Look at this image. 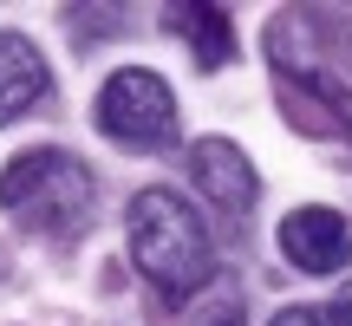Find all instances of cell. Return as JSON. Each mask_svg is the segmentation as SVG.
<instances>
[{
  "instance_id": "ba28073f",
  "label": "cell",
  "mask_w": 352,
  "mask_h": 326,
  "mask_svg": "<svg viewBox=\"0 0 352 326\" xmlns=\"http://www.w3.org/2000/svg\"><path fill=\"white\" fill-rule=\"evenodd\" d=\"M267 326H352V314L340 301H333V307H280Z\"/></svg>"
},
{
  "instance_id": "6da1fadb",
  "label": "cell",
  "mask_w": 352,
  "mask_h": 326,
  "mask_svg": "<svg viewBox=\"0 0 352 326\" xmlns=\"http://www.w3.org/2000/svg\"><path fill=\"white\" fill-rule=\"evenodd\" d=\"M124 235H131V261L138 274L151 281L164 301H189L196 287H209L215 274V241H209V222L202 209H189L176 189H138L131 196V215H124Z\"/></svg>"
},
{
  "instance_id": "3957f363",
  "label": "cell",
  "mask_w": 352,
  "mask_h": 326,
  "mask_svg": "<svg viewBox=\"0 0 352 326\" xmlns=\"http://www.w3.org/2000/svg\"><path fill=\"white\" fill-rule=\"evenodd\" d=\"M91 118H98L104 138L131 144V151H164V144H176V91H170V78L144 72V65H124V72L104 78Z\"/></svg>"
},
{
  "instance_id": "277c9868",
  "label": "cell",
  "mask_w": 352,
  "mask_h": 326,
  "mask_svg": "<svg viewBox=\"0 0 352 326\" xmlns=\"http://www.w3.org/2000/svg\"><path fill=\"white\" fill-rule=\"evenodd\" d=\"M274 241H280V254H287V268H300V274H340V268L352 261V228H346L340 209H327V202L294 209Z\"/></svg>"
},
{
  "instance_id": "7a4b0ae2",
  "label": "cell",
  "mask_w": 352,
  "mask_h": 326,
  "mask_svg": "<svg viewBox=\"0 0 352 326\" xmlns=\"http://www.w3.org/2000/svg\"><path fill=\"white\" fill-rule=\"evenodd\" d=\"M91 196H98L91 170L72 151H52V144L20 151L0 170V209L20 228H33V235H59V241L78 235L91 222Z\"/></svg>"
},
{
  "instance_id": "9c48e42d",
  "label": "cell",
  "mask_w": 352,
  "mask_h": 326,
  "mask_svg": "<svg viewBox=\"0 0 352 326\" xmlns=\"http://www.w3.org/2000/svg\"><path fill=\"white\" fill-rule=\"evenodd\" d=\"M196 326H248V314H241V294L222 287V294H215V307H202Z\"/></svg>"
},
{
  "instance_id": "5b68a950",
  "label": "cell",
  "mask_w": 352,
  "mask_h": 326,
  "mask_svg": "<svg viewBox=\"0 0 352 326\" xmlns=\"http://www.w3.org/2000/svg\"><path fill=\"white\" fill-rule=\"evenodd\" d=\"M189 176H196V189L209 196V209H228V215H248L254 196H261V176H254L248 151L228 144V138H202L196 151H189Z\"/></svg>"
},
{
  "instance_id": "30bf717a",
  "label": "cell",
  "mask_w": 352,
  "mask_h": 326,
  "mask_svg": "<svg viewBox=\"0 0 352 326\" xmlns=\"http://www.w3.org/2000/svg\"><path fill=\"white\" fill-rule=\"evenodd\" d=\"M340 307H346V314H352V281H346V294H340Z\"/></svg>"
},
{
  "instance_id": "8992f818",
  "label": "cell",
  "mask_w": 352,
  "mask_h": 326,
  "mask_svg": "<svg viewBox=\"0 0 352 326\" xmlns=\"http://www.w3.org/2000/svg\"><path fill=\"white\" fill-rule=\"evenodd\" d=\"M52 91V65L26 33H0V124H20Z\"/></svg>"
},
{
  "instance_id": "52a82bcc",
  "label": "cell",
  "mask_w": 352,
  "mask_h": 326,
  "mask_svg": "<svg viewBox=\"0 0 352 326\" xmlns=\"http://www.w3.org/2000/svg\"><path fill=\"white\" fill-rule=\"evenodd\" d=\"M170 26L189 39V52H196L202 72H215V65L235 59V26H228V13L209 7V0H183V7H170Z\"/></svg>"
}]
</instances>
